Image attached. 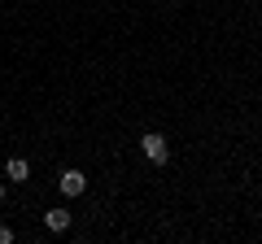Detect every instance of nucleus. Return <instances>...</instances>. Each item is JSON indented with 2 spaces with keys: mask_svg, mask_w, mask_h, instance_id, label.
Masks as SVG:
<instances>
[{
  "mask_svg": "<svg viewBox=\"0 0 262 244\" xmlns=\"http://www.w3.org/2000/svg\"><path fill=\"white\" fill-rule=\"evenodd\" d=\"M140 149H144V157L149 161H158V166H166V157H170V144H166V135H158V131H149L140 140Z\"/></svg>",
  "mask_w": 262,
  "mask_h": 244,
  "instance_id": "f257e3e1",
  "label": "nucleus"
},
{
  "mask_svg": "<svg viewBox=\"0 0 262 244\" xmlns=\"http://www.w3.org/2000/svg\"><path fill=\"white\" fill-rule=\"evenodd\" d=\"M57 188H61L66 197H83L88 192V175L83 170H61V175H57Z\"/></svg>",
  "mask_w": 262,
  "mask_h": 244,
  "instance_id": "f03ea898",
  "label": "nucleus"
},
{
  "mask_svg": "<svg viewBox=\"0 0 262 244\" xmlns=\"http://www.w3.org/2000/svg\"><path fill=\"white\" fill-rule=\"evenodd\" d=\"M5 175H9V179H18V183H27V179H31V166H27V157H9Z\"/></svg>",
  "mask_w": 262,
  "mask_h": 244,
  "instance_id": "7ed1b4c3",
  "label": "nucleus"
},
{
  "mask_svg": "<svg viewBox=\"0 0 262 244\" xmlns=\"http://www.w3.org/2000/svg\"><path fill=\"white\" fill-rule=\"evenodd\" d=\"M44 227H48V231H66V227H70V214H66V209H48Z\"/></svg>",
  "mask_w": 262,
  "mask_h": 244,
  "instance_id": "20e7f679",
  "label": "nucleus"
},
{
  "mask_svg": "<svg viewBox=\"0 0 262 244\" xmlns=\"http://www.w3.org/2000/svg\"><path fill=\"white\" fill-rule=\"evenodd\" d=\"M0 201H5V183H0Z\"/></svg>",
  "mask_w": 262,
  "mask_h": 244,
  "instance_id": "39448f33",
  "label": "nucleus"
}]
</instances>
